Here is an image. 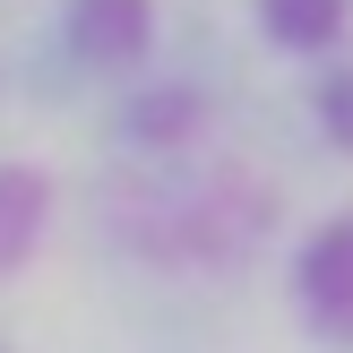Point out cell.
<instances>
[{"label": "cell", "instance_id": "cell-1", "mask_svg": "<svg viewBox=\"0 0 353 353\" xmlns=\"http://www.w3.org/2000/svg\"><path fill=\"white\" fill-rule=\"evenodd\" d=\"M285 224L276 172L241 155H181V164H121L95 190V233L155 276H241Z\"/></svg>", "mask_w": 353, "mask_h": 353}, {"label": "cell", "instance_id": "cell-5", "mask_svg": "<svg viewBox=\"0 0 353 353\" xmlns=\"http://www.w3.org/2000/svg\"><path fill=\"white\" fill-rule=\"evenodd\" d=\"M259 34L293 61H345V34H353V0H250Z\"/></svg>", "mask_w": 353, "mask_h": 353}, {"label": "cell", "instance_id": "cell-6", "mask_svg": "<svg viewBox=\"0 0 353 353\" xmlns=\"http://www.w3.org/2000/svg\"><path fill=\"white\" fill-rule=\"evenodd\" d=\"M52 172L43 164H26V155H9L0 164V276H17L34 259V241L52 233Z\"/></svg>", "mask_w": 353, "mask_h": 353}, {"label": "cell", "instance_id": "cell-7", "mask_svg": "<svg viewBox=\"0 0 353 353\" xmlns=\"http://www.w3.org/2000/svg\"><path fill=\"white\" fill-rule=\"evenodd\" d=\"M302 112H310V130H319V147L353 164V61H327V69H310V86H302Z\"/></svg>", "mask_w": 353, "mask_h": 353}, {"label": "cell", "instance_id": "cell-8", "mask_svg": "<svg viewBox=\"0 0 353 353\" xmlns=\"http://www.w3.org/2000/svg\"><path fill=\"white\" fill-rule=\"evenodd\" d=\"M0 353H9V345H0Z\"/></svg>", "mask_w": 353, "mask_h": 353}, {"label": "cell", "instance_id": "cell-3", "mask_svg": "<svg viewBox=\"0 0 353 353\" xmlns=\"http://www.w3.org/2000/svg\"><path fill=\"white\" fill-rule=\"evenodd\" d=\"M285 302H293V319H302L319 345H353V207L319 216L302 241H293Z\"/></svg>", "mask_w": 353, "mask_h": 353}, {"label": "cell", "instance_id": "cell-4", "mask_svg": "<svg viewBox=\"0 0 353 353\" xmlns=\"http://www.w3.org/2000/svg\"><path fill=\"white\" fill-rule=\"evenodd\" d=\"M155 0H61V52L86 78H138L155 61Z\"/></svg>", "mask_w": 353, "mask_h": 353}, {"label": "cell", "instance_id": "cell-2", "mask_svg": "<svg viewBox=\"0 0 353 353\" xmlns=\"http://www.w3.org/2000/svg\"><path fill=\"white\" fill-rule=\"evenodd\" d=\"M112 147L130 164H181V155H207V130H216V86L199 78H138L130 95L112 103Z\"/></svg>", "mask_w": 353, "mask_h": 353}]
</instances>
